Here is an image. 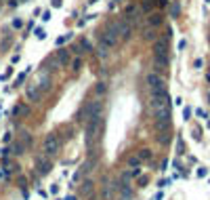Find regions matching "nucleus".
Returning a JSON list of instances; mask_svg holds the SVG:
<instances>
[{
    "label": "nucleus",
    "instance_id": "1",
    "mask_svg": "<svg viewBox=\"0 0 210 200\" xmlns=\"http://www.w3.org/2000/svg\"><path fill=\"white\" fill-rule=\"evenodd\" d=\"M101 135H103V116L88 120L84 126V143H86L88 152L97 148V143L101 141Z\"/></svg>",
    "mask_w": 210,
    "mask_h": 200
},
{
    "label": "nucleus",
    "instance_id": "2",
    "mask_svg": "<svg viewBox=\"0 0 210 200\" xmlns=\"http://www.w3.org/2000/svg\"><path fill=\"white\" fill-rule=\"evenodd\" d=\"M118 42H120V36H118V28H116V23H114V25H109V28L103 32V36H101V42H99V46H97L99 55L105 57Z\"/></svg>",
    "mask_w": 210,
    "mask_h": 200
},
{
    "label": "nucleus",
    "instance_id": "3",
    "mask_svg": "<svg viewBox=\"0 0 210 200\" xmlns=\"http://www.w3.org/2000/svg\"><path fill=\"white\" fill-rule=\"evenodd\" d=\"M84 122H88V120L97 118V116H103V101H99V99H92V101H88L86 105H84Z\"/></svg>",
    "mask_w": 210,
    "mask_h": 200
},
{
    "label": "nucleus",
    "instance_id": "4",
    "mask_svg": "<svg viewBox=\"0 0 210 200\" xmlns=\"http://www.w3.org/2000/svg\"><path fill=\"white\" fill-rule=\"evenodd\" d=\"M59 148H61V139H59V135H57V133H48V135L44 137V145H42L44 154H46V156H53V154L59 152Z\"/></svg>",
    "mask_w": 210,
    "mask_h": 200
},
{
    "label": "nucleus",
    "instance_id": "5",
    "mask_svg": "<svg viewBox=\"0 0 210 200\" xmlns=\"http://www.w3.org/2000/svg\"><path fill=\"white\" fill-rule=\"evenodd\" d=\"M147 84H149L151 95H164L166 93V84H164V80L160 78L158 74H149L147 76Z\"/></svg>",
    "mask_w": 210,
    "mask_h": 200
},
{
    "label": "nucleus",
    "instance_id": "6",
    "mask_svg": "<svg viewBox=\"0 0 210 200\" xmlns=\"http://www.w3.org/2000/svg\"><path fill=\"white\" fill-rule=\"evenodd\" d=\"M36 168H38L40 175H46L53 168V162H50V158L46 154H40V156H36Z\"/></svg>",
    "mask_w": 210,
    "mask_h": 200
},
{
    "label": "nucleus",
    "instance_id": "7",
    "mask_svg": "<svg viewBox=\"0 0 210 200\" xmlns=\"http://www.w3.org/2000/svg\"><path fill=\"white\" fill-rule=\"evenodd\" d=\"M153 57H168V40L158 38L153 42Z\"/></svg>",
    "mask_w": 210,
    "mask_h": 200
},
{
    "label": "nucleus",
    "instance_id": "8",
    "mask_svg": "<svg viewBox=\"0 0 210 200\" xmlns=\"http://www.w3.org/2000/svg\"><path fill=\"white\" fill-rule=\"evenodd\" d=\"M116 28H118V36H120V40H128V38H130V34H132V25H130L126 19L118 21V23H116Z\"/></svg>",
    "mask_w": 210,
    "mask_h": 200
},
{
    "label": "nucleus",
    "instance_id": "9",
    "mask_svg": "<svg viewBox=\"0 0 210 200\" xmlns=\"http://www.w3.org/2000/svg\"><path fill=\"white\" fill-rule=\"evenodd\" d=\"M97 162H99V156H97V154H88V160L80 166V173H82V175L92 173V171H95V166H97Z\"/></svg>",
    "mask_w": 210,
    "mask_h": 200
},
{
    "label": "nucleus",
    "instance_id": "10",
    "mask_svg": "<svg viewBox=\"0 0 210 200\" xmlns=\"http://www.w3.org/2000/svg\"><path fill=\"white\" fill-rule=\"evenodd\" d=\"M13 116H15V118L30 116V105H25V103H17V105L13 108Z\"/></svg>",
    "mask_w": 210,
    "mask_h": 200
},
{
    "label": "nucleus",
    "instance_id": "11",
    "mask_svg": "<svg viewBox=\"0 0 210 200\" xmlns=\"http://www.w3.org/2000/svg\"><path fill=\"white\" fill-rule=\"evenodd\" d=\"M92 192H95L92 181H82V185H80V194L86 196V198H90V196H92Z\"/></svg>",
    "mask_w": 210,
    "mask_h": 200
},
{
    "label": "nucleus",
    "instance_id": "12",
    "mask_svg": "<svg viewBox=\"0 0 210 200\" xmlns=\"http://www.w3.org/2000/svg\"><path fill=\"white\" fill-rule=\"evenodd\" d=\"M36 86L40 88V93L48 91V86H50V78H48V74H40V78H38V82H36Z\"/></svg>",
    "mask_w": 210,
    "mask_h": 200
},
{
    "label": "nucleus",
    "instance_id": "13",
    "mask_svg": "<svg viewBox=\"0 0 210 200\" xmlns=\"http://www.w3.org/2000/svg\"><path fill=\"white\" fill-rule=\"evenodd\" d=\"M55 59H57L59 65H67V63H69V53H67V51H57Z\"/></svg>",
    "mask_w": 210,
    "mask_h": 200
},
{
    "label": "nucleus",
    "instance_id": "14",
    "mask_svg": "<svg viewBox=\"0 0 210 200\" xmlns=\"http://www.w3.org/2000/svg\"><path fill=\"white\" fill-rule=\"evenodd\" d=\"M34 84H36V82H34ZM34 84H32V86H27V97H30L32 101H38V99L42 97V93H40V88H38V86H34Z\"/></svg>",
    "mask_w": 210,
    "mask_h": 200
},
{
    "label": "nucleus",
    "instance_id": "15",
    "mask_svg": "<svg viewBox=\"0 0 210 200\" xmlns=\"http://www.w3.org/2000/svg\"><path fill=\"white\" fill-rule=\"evenodd\" d=\"M19 139H21L19 143H21V145H23L25 150H27V148H32V135H30L27 131H23V133L19 135Z\"/></svg>",
    "mask_w": 210,
    "mask_h": 200
},
{
    "label": "nucleus",
    "instance_id": "16",
    "mask_svg": "<svg viewBox=\"0 0 210 200\" xmlns=\"http://www.w3.org/2000/svg\"><path fill=\"white\" fill-rule=\"evenodd\" d=\"M101 194H103V200H111V194H114V185L105 183V185H103V190H101Z\"/></svg>",
    "mask_w": 210,
    "mask_h": 200
},
{
    "label": "nucleus",
    "instance_id": "17",
    "mask_svg": "<svg viewBox=\"0 0 210 200\" xmlns=\"http://www.w3.org/2000/svg\"><path fill=\"white\" fill-rule=\"evenodd\" d=\"M158 141H160L162 145H166L168 141H170V133H168V131H162V133L158 135Z\"/></svg>",
    "mask_w": 210,
    "mask_h": 200
},
{
    "label": "nucleus",
    "instance_id": "18",
    "mask_svg": "<svg viewBox=\"0 0 210 200\" xmlns=\"http://www.w3.org/2000/svg\"><path fill=\"white\" fill-rule=\"evenodd\" d=\"M160 23H162V15H158V13L149 15V25H160Z\"/></svg>",
    "mask_w": 210,
    "mask_h": 200
},
{
    "label": "nucleus",
    "instance_id": "19",
    "mask_svg": "<svg viewBox=\"0 0 210 200\" xmlns=\"http://www.w3.org/2000/svg\"><path fill=\"white\" fill-rule=\"evenodd\" d=\"M137 158L141 160V162H143V160H149V158H151V152H149V150H141Z\"/></svg>",
    "mask_w": 210,
    "mask_h": 200
},
{
    "label": "nucleus",
    "instance_id": "20",
    "mask_svg": "<svg viewBox=\"0 0 210 200\" xmlns=\"http://www.w3.org/2000/svg\"><path fill=\"white\" fill-rule=\"evenodd\" d=\"M23 152H25V148H23V145H21V143H19V141H17V143H15V145H13V154H17V156H21V154H23Z\"/></svg>",
    "mask_w": 210,
    "mask_h": 200
},
{
    "label": "nucleus",
    "instance_id": "21",
    "mask_svg": "<svg viewBox=\"0 0 210 200\" xmlns=\"http://www.w3.org/2000/svg\"><path fill=\"white\" fill-rule=\"evenodd\" d=\"M80 68H82V59L78 57V59H74V63H72V70H74V72H78Z\"/></svg>",
    "mask_w": 210,
    "mask_h": 200
},
{
    "label": "nucleus",
    "instance_id": "22",
    "mask_svg": "<svg viewBox=\"0 0 210 200\" xmlns=\"http://www.w3.org/2000/svg\"><path fill=\"white\" fill-rule=\"evenodd\" d=\"M36 38H38V40H44V38H46V32H44L42 28H36Z\"/></svg>",
    "mask_w": 210,
    "mask_h": 200
},
{
    "label": "nucleus",
    "instance_id": "23",
    "mask_svg": "<svg viewBox=\"0 0 210 200\" xmlns=\"http://www.w3.org/2000/svg\"><path fill=\"white\" fill-rule=\"evenodd\" d=\"M128 164H130V166H139V164H141V160L137 158V156H130V158H128Z\"/></svg>",
    "mask_w": 210,
    "mask_h": 200
},
{
    "label": "nucleus",
    "instance_id": "24",
    "mask_svg": "<svg viewBox=\"0 0 210 200\" xmlns=\"http://www.w3.org/2000/svg\"><path fill=\"white\" fill-rule=\"evenodd\" d=\"M183 118H185V120L191 118V108H185V110H183Z\"/></svg>",
    "mask_w": 210,
    "mask_h": 200
},
{
    "label": "nucleus",
    "instance_id": "25",
    "mask_svg": "<svg viewBox=\"0 0 210 200\" xmlns=\"http://www.w3.org/2000/svg\"><path fill=\"white\" fill-rule=\"evenodd\" d=\"M139 175H141V168H139V166H137V168H132V171H130V177H139Z\"/></svg>",
    "mask_w": 210,
    "mask_h": 200
},
{
    "label": "nucleus",
    "instance_id": "26",
    "mask_svg": "<svg viewBox=\"0 0 210 200\" xmlns=\"http://www.w3.org/2000/svg\"><path fill=\"white\" fill-rule=\"evenodd\" d=\"M206 175H208V171H206L204 166H202V168H198V177H206Z\"/></svg>",
    "mask_w": 210,
    "mask_h": 200
},
{
    "label": "nucleus",
    "instance_id": "27",
    "mask_svg": "<svg viewBox=\"0 0 210 200\" xmlns=\"http://www.w3.org/2000/svg\"><path fill=\"white\" fill-rule=\"evenodd\" d=\"M42 21H50V13H48V11L42 13Z\"/></svg>",
    "mask_w": 210,
    "mask_h": 200
},
{
    "label": "nucleus",
    "instance_id": "28",
    "mask_svg": "<svg viewBox=\"0 0 210 200\" xmlns=\"http://www.w3.org/2000/svg\"><path fill=\"white\" fill-rule=\"evenodd\" d=\"M21 25H23L21 19H15V21H13V28H21Z\"/></svg>",
    "mask_w": 210,
    "mask_h": 200
},
{
    "label": "nucleus",
    "instance_id": "29",
    "mask_svg": "<svg viewBox=\"0 0 210 200\" xmlns=\"http://www.w3.org/2000/svg\"><path fill=\"white\" fill-rule=\"evenodd\" d=\"M97 91H99V93H105V91H107V86H105V84H103V82H101V84H99V86H97Z\"/></svg>",
    "mask_w": 210,
    "mask_h": 200
},
{
    "label": "nucleus",
    "instance_id": "30",
    "mask_svg": "<svg viewBox=\"0 0 210 200\" xmlns=\"http://www.w3.org/2000/svg\"><path fill=\"white\" fill-rule=\"evenodd\" d=\"M193 65H195V70H200V68H202V59H195Z\"/></svg>",
    "mask_w": 210,
    "mask_h": 200
},
{
    "label": "nucleus",
    "instance_id": "31",
    "mask_svg": "<svg viewBox=\"0 0 210 200\" xmlns=\"http://www.w3.org/2000/svg\"><path fill=\"white\" fill-rule=\"evenodd\" d=\"M195 114H198L200 118H206V112H204V110H195Z\"/></svg>",
    "mask_w": 210,
    "mask_h": 200
},
{
    "label": "nucleus",
    "instance_id": "32",
    "mask_svg": "<svg viewBox=\"0 0 210 200\" xmlns=\"http://www.w3.org/2000/svg\"><path fill=\"white\" fill-rule=\"evenodd\" d=\"M172 15H174V17L179 15V4H174V6H172Z\"/></svg>",
    "mask_w": 210,
    "mask_h": 200
},
{
    "label": "nucleus",
    "instance_id": "33",
    "mask_svg": "<svg viewBox=\"0 0 210 200\" xmlns=\"http://www.w3.org/2000/svg\"><path fill=\"white\" fill-rule=\"evenodd\" d=\"M59 192V185H50V194H57Z\"/></svg>",
    "mask_w": 210,
    "mask_h": 200
},
{
    "label": "nucleus",
    "instance_id": "34",
    "mask_svg": "<svg viewBox=\"0 0 210 200\" xmlns=\"http://www.w3.org/2000/svg\"><path fill=\"white\" fill-rule=\"evenodd\" d=\"M50 2H53V6H57V8H59V6H61V4H63V2H61V0H50Z\"/></svg>",
    "mask_w": 210,
    "mask_h": 200
},
{
    "label": "nucleus",
    "instance_id": "35",
    "mask_svg": "<svg viewBox=\"0 0 210 200\" xmlns=\"http://www.w3.org/2000/svg\"><path fill=\"white\" fill-rule=\"evenodd\" d=\"M206 80H208V82H210V70H208V72H206Z\"/></svg>",
    "mask_w": 210,
    "mask_h": 200
},
{
    "label": "nucleus",
    "instance_id": "36",
    "mask_svg": "<svg viewBox=\"0 0 210 200\" xmlns=\"http://www.w3.org/2000/svg\"><path fill=\"white\" fill-rule=\"evenodd\" d=\"M208 128H210V120H208Z\"/></svg>",
    "mask_w": 210,
    "mask_h": 200
},
{
    "label": "nucleus",
    "instance_id": "37",
    "mask_svg": "<svg viewBox=\"0 0 210 200\" xmlns=\"http://www.w3.org/2000/svg\"><path fill=\"white\" fill-rule=\"evenodd\" d=\"M208 101H210V93H208Z\"/></svg>",
    "mask_w": 210,
    "mask_h": 200
},
{
    "label": "nucleus",
    "instance_id": "38",
    "mask_svg": "<svg viewBox=\"0 0 210 200\" xmlns=\"http://www.w3.org/2000/svg\"><path fill=\"white\" fill-rule=\"evenodd\" d=\"M208 42H210V36H208Z\"/></svg>",
    "mask_w": 210,
    "mask_h": 200
},
{
    "label": "nucleus",
    "instance_id": "39",
    "mask_svg": "<svg viewBox=\"0 0 210 200\" xmlns=\"http://www.w3.org/2000/svg\"><path fill=\"white\" fill-rule=\"evenodd\" d=\"M206 2H210V0H206Z\"/></svg>",
    "mask_w": 210,
    "mask_h": 200
}]
</instances>
